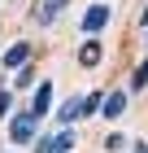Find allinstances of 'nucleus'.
<instances>
[{"label":"nucleus","instance_id":"f257e3e1","mask_svg":"<svg viewBox=\"0 0 148 153\" xmlns=\"http://www.w3.org/2000/svg\"><path fill=\"white\" fill-rule=\"evenodd\" d=\"M9 140H13V144H35V140H39V118H35L31 109L13 114V123H9Z\"/></svg>","mask_w":148,"mask_h":153},{"label":"nucleus","instance_id":"f03ea898","mask_svg":"<svg viewBox=\"0 0 148 153\" xmlns=\"http://www.w3.org/2000/svg\"><path fill=\"white\" fill-rule=\"evenodd\" d=\"M70 149H74V131H52L35 140V153H70Z\"/></svg>","mask_w":148,"mask_h":153},{"label":"nucleus","instance_id":"7ed1b4c3","mask_svg":"<svg viewBox=\"0 0 148 153\" xmlns=\"http://www.w3.org/2000/svg\"><path fill=\"white\" fill-rule=\"evenodd\" d=\"M105 22H109V4H91V9L83 13V31H87V35H100Z\"/></svg>","mask_w":148,"mask_h":153},{"label":"nucleus","instance_id":"20e7f679","mask_svg":"<svg viewBox=\"0 0 148 153\" xmlns=\"http://www.w3.org/2000/svg\"><path fill=\"white\" fill-rule=\"evenodd\" d=\"M31 114H35V118L52 114V83H39V88H35V96H31Z\"/></svg>","mask_w":148,"mask_h":153},{"label":"nucleus","instance_id":"39448f33","mask_svg":"<svg viewBox=\"0 0 148 153\" xmlns=\"http://www.w3.org/2000/svg\"><path fill=\"white\" fill-rule=\"evenodd\" d=\"M26 61H31V44H26V39H18V44L4 53V66H9V70H22Z\"/></svg>","mask_w":148,"mask_h":153},{"label":"nucleus","instance_id":"423d86ee","mask_svg":"<svg viewBox=\"0 0 148 153\" xmlns=\"http://www.w3.org/2000/svg\"><path fill=\"white\" fill-rule=\"evenodd\" d=\"M100 114H105V118H122V114H126V92H109L105 105H100Z\"/></svg>","mask_w":148,"mask_h":153},{"label":"nucleus","instance_id":"0eeeda50","mask_svg":"<svg viewBox=\"0 0 148 153\" xmlns=\"http://www.w3.org/2000/svg\"><path fill=\"white\" fill-rule=\"evenodd\" d=\"M87 114V101H83V96H70L66 105H61V123H74V118H83Z\"/></svg>","mask_w":148,"mask_h":153},{"label":"nucleus","instance_id":"6e6552de","mask_svg":"<svg viewBox=\"0 0 148 153\" xmlns=\"http://www.w3.org/2000/svg\"><path fill=\"white\" fill-rule=\"evenodd\" d=\"M79 61H83V66H96V61H100V44H96V39H87V44L79 48Z\"/></svg>","mask_w":148,"mask_h":153},{"label":"nucleus","instance_id":"1a4fd4ad","mask_svg":"<svg viewBox=\"0 0 148 153\" xmlns=\"http://www.w3.org/2000/svg\"><path fill=\"white\" fill-rule=\"evenodd\" d=\"M61 9H66V0H44V4H39V22H52Z\"/></svg>","mask_w":148,"mask_h":153},{"label":"nucleus","instance_id":"9d476101","mask_svg":"<svg viewBox=\"0 0 148 153\" xmlns=\"http://www.w3.org/2000/svg\"><path fill=\"white\" fill-rule=\"evenodd\" d=\"M31 83H35L31 70H18V74H13V88H31Z\"/></svg>","mask_w":148,"mask_h":153},{"label":"nucleus","instance_id":"9b49d317","mask_svg":"<svg viewBox=\"0 0 148 153\" xmlns=\"http://www.w3.org/2000/svg\"><path fill=\"white\" fill-rule=\"evenodd\" d=\"M144 83H148V61H144V66H139V70H135V79H131V88H135V92H139Z\"/></svg>","mask_w":148,"mask_h":153},{"label":"nucleus","instance_id":"f8f14e48","mask_svg":"<svg viewBox=\"0 0 148 153\" xmlns=\"http://www.w3.org/2000/svg\"><path fill=\"white\" fill-rule=\"evenodd\" d=\"M9 105H13V96H9V92H0V118L9 114Z\"/></svg>","mask_w":148,"mask_h":153}]
</instances>
